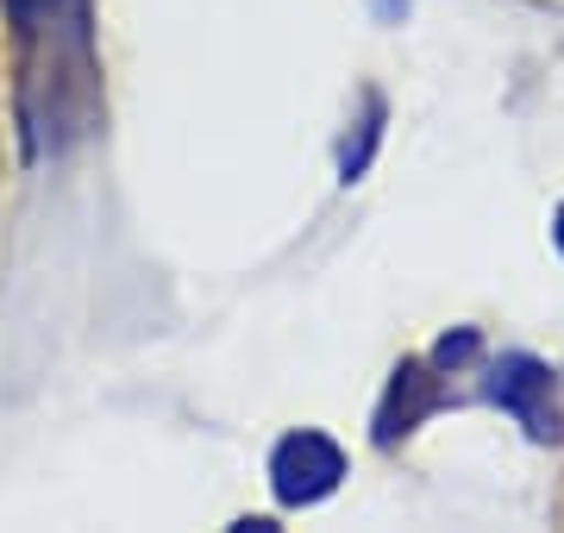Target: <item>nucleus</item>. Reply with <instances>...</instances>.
I'll return each mask as SVG.
<instances>
[{
  "label": "nucleus",
  "instance_id": "f257e3e1",
  "mask_svg": "<svg viewBox=\"0 0 564 533\" xmlns=\"http://www.w3.org/2000/svg\"><path fill=\"white\" fill-rule=\"evenodd\" d=\"M484 395L502 414L521 421L527 439H540V446H558L564 439L558 377H552V365H540L533 351H502V358L489 365V377H484Z\"/></svg>",
  "mask_w": 564,
  "mask_h": 533
},
{
  "label": "nucleus",
  "instance_id": "f03ea898",
  "mask_svg": "<svg viewBox=\"0 0 564 533\" xmlns=\"http://www.w3.org/2000/svg\"><path fill=\"white\" fill-rule=\"evenodd\" d=\"M345 477V452L326 439V433L302 427V433H282L276 452H270V490H276L282 509H314L339 490Z\"/></svg>",
  "mask_w": 564,
  "mask_h": 533
},
{
  "label": "nucleus",
  "instance_id": "7ed1b4c3",
  "mask_svg": "<svg viewBox=\"0 0 564 533\" xmlns=\"http://www.w3.org/2000/svg\"><path fill=\"white\" fill-rule=\"evenodd\" d=\"M433 409H445V390H440V377H433V365H421V358L395 365L389 395H383V414H377V446H395V439L414 433Z\"/></svg>",
  "mask_w": 564,
  "mask_h": 533
},
{
  "label": "nucleus",
  "instance_id": "20e7f679",
  "mask_svg": "<svg viewBox=\"0 0 564 533\" xmlns=\"http://www.w3.org/2000/svg\"><path fill=\"white\" fill-rule=\"evenodd\" d=\"M377 139H383V95H370V101H364L358 151H345V157H339V183H358L364 164H370V151H377Z\"/></svg>",
  "mask_w": 564,
  "mask_h": 533
},
{
  "label": "nucleus",
  "instance_id": "39448f33",
  "mask_svg": "<svg viewBox=\"0 0 564 533\" xmlns=\"http://www.w3.org/2000/svg\"><path fill=\"white\" fill-rule=\"evenodd\" d=\"M477 346H484V339H477L470 327H464V333H445L440 346H433V370H458L464 358H477Z\"/></svg>",
  "mask_w": 564,
  "mask_h": 533
},
{
  "label": "nucleus",
  "instance_id": "423d86ee",
  "mask_svg": "<svg viewBox=\"0 0 564 533\" xmlns=\"http://www.w3.org/2000/svg\"><path fill=\"white\" fill-rule=\"evenodd\" d=\"M552 246L564 251V207H558V220H552Z\"/></svg>",
  "mask_w": 564,
  "mask_h": 533
}]
</instances>
